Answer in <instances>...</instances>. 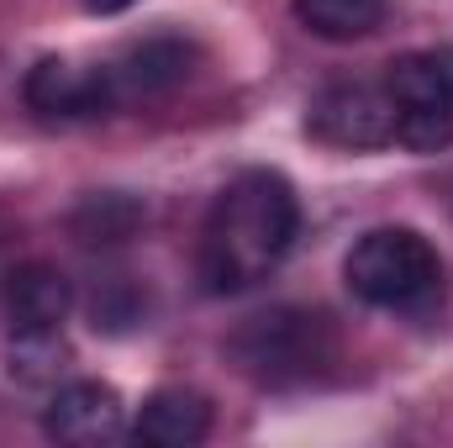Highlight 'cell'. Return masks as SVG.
Segmentation results:
<instances>
[{"mask_svg": "<svg viewBox=\"0 0 453 448\" xmlns=\"http://www.w3.org/2000/svg\"><path fill=\"white\" fill-rule=\"evenodd\" d=\"M296 232H301L296 185L274 169H242L211 201L201 227V253H196L201 290L206 296L253 290L296 248Z\"/></svg>", "mask_w": 453, "mask_h": 448, "instance_id": "cell-1", "label": "cell"}, {"mask_svg": "<svg viewBox=\"0 0 453 448\" xmlns=\"http://www.w3.org/2000/svg\"><path fill=\"white\" fill-rule=\"evenodd\" d=\"M226 359L253 385L290 390V385H306L338 364V333L311 306H269V312H253L248 322L232 328Z\"/></svg>", "mask_w": 453, "mask_h": 448, "instance_id": "cell-2", "label": "cell"}, {"mask_svg": "<svg viewBox=\"0 0 453 448\" xmlns=\"http://www.w3.org/2000/svg\"><path fill=\"white\" fill-rule=\"evenodd\" d=\"M342 280L364 306L422 312L443 290V259L417 227H374L348 248Z\"/></svg>", "mask_w": 453, "mask_h": 448, "instance_id": "cell-3", "label": "cell"}, {"mask_svg": "<svg viewBox=\"0 0 453 448\" xmlns=\"http://www.w3.org/2000/svg\"><path fill=\"white\" fill-rule=\"evenodd\" d=\"M385 90L395 101V143L411 153H438L453 143V53L417 48L390 58Z\"/></svg>", "mask_w": 453, "mask_h": 448, "instance_id": "cell-4", "label": "cell"}, {"mask_svg": "<svg viewBox=\"0 0 453 448\" xmlns=\"http://www.w3.org/2000/svg\"><path fill=\"white\" fill-rule=\"evenodd\" d=\"M306 132L327 148H385L395 143V101L385 85H369V80H338L327 85L311 112H306Z\"/></svg>", "mask_w": 453, "mask_h": 448, "instance_id": "cell-5", "label": "cell"}, {"mask_svg": "<svg viewBox=\"0 0 453 448\" xmlns=\"http://www.w3.org/2000/svg\"><path fill=\"white\" fill-rule=\"evenodd\" d=\"M196 64H201V48L190 37H174V32H158V37H142V42L121 48L116 58H106V80H111L116 112L180 90L196 74Z\"/></svg>", "mask_w": 453, "mask_h": 448, "instance_id": "cell-6", "label": "cell"}, {"mask_svg": "<svg viewBox=\"0 0 453 448\" xmlns=\"http://www.w3.org/2000/svg\"><path fill=\"white\" fill-rule=\"evenodd\" d=\"M27 106L48 121H90V116H111V80H106V64H69V58H37L27 69V85H21Z\"/></svg>", "mask_w": 453, "mask_h": 448, "instance_id": "cell-7", "label": "cell"}, {"mask_svg": "<svg viewBox=\"0 0 453 448\" xmlns=\"http://www.w3.org/2000/svg\"><path fill=\"white\" fill-rule=\"evenodd\" d=\"M42 433L69 448H101L127 433V406L101 380H69L42 406Z\"/></svg>", "mask_w": 453, "mask_h": 448, "instance_id": "cell-8", "label": "cell"}, {"mask_svg": "<svg viewBox=\"0 0 453 448\" xmlns=\"http://www.w3.org/2000/svg\"><path fill=\"white\" fill-rule=\"evenodd\" d=\"M132 433H137V444H153V448H196L211 438V401L201 390L164 385L137 406Z\"/></svg>", "mask_w": 453, "mask_h": 448, "instance_id": "cell-9", "label": "cell"}, {"mask_svg": "<svg viewBox=\"0 0 453 448\" xmlns=\"http://www.w3.org/2000/svg\"><path fill=\"white\" fill-rule=\"evenodd\" d=\"M5 306H11V333H42V328H64V317L74 306V290H69L58 264L32 259V264L11 269Z\"/></svg>", "mask_w": 453, "mask_h": 448, "instance_id": "cell-10", "label": "cell"}, {"mask_svg": "<svg viewBox=\"0 0 453 448\" xmlns=\"http://www.w3.org/2000/svg\"><path fill=\"white\" fill-rule=\"evenodd\" d=\"M142 201L127 196V190H96L85 196L74 212H69V232L85 243V248H111V243H127L137 227H142Z\"/></svg>", "mask_w": 453, "mask_h": 448, "instance_id": "cell-11", "label": "cell"}, {"mask_svg": "<svg viewBox=\"0 0 453 448\" xmlns=\"http://www.w3.org/2000/svg\"><path fill=\"white\" fill-rule=\"evenodd\" d=\"M301 27L322 42H358L385 27L390 0H290Z\"/></svg>", "mask_w": 453, "mask_h": 448, "instance_id": "cell-12", "label": "cell"}, {"mask_svg": "<svg viewBox=\"0 0 453 448\" xmlns=\"http://www.w3.org/2000/svg\"><path fill=\"white\" fill-rule=\"evenodd\" d=\"M69 364V343L64 328H42V333H11V353H5V369L11 380L21 385H53Z\"/></svg>", "mask_w": 453, "mask_h": 448, "instance_id": "cell-13", "label": "cell"}, {"mask_svg": "<svg viewBox=\"0 0 453 448\" xmlns=\"http://www.w3.org/2000/svg\"><path fill=\"white\" fill-rule=\"evenodd\" d=\"M148 317V296L132 280H106L90 301V328L96 333H132Z\"/></svg>", "mask_w": 453, "mask_h": 448, "instance_id": "cell-14", "label": "cell"}, {"mask_svg": "<svg viewBox=\"0 0 453 448\" xmlns=\"http://www.w3.org/2000/svg\"><path fill=\"white\" fill-rule=\"evenodd\" d=\"M127 5H137V0H85V11H90V16H121Z\"/></svg>", "mask_w": 453, "mask_h": 448, "instance_id": "cell-15", "label": "cell"}]
</instances>
